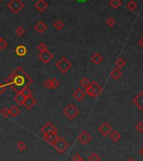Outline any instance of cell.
Here are the masks:
<instances>
[{
  "mask_svg": "<svg viewBox=\"0 0 143 161\" xmlns=\"http://www.w3.org/2000/svg\"><path fill=\"white\" fill-rule=\"evenodd\" d=\"M17 148H18V149L19 150V151H24L25 149H26V148H27V145H26V143H24V142H23V141H19V142H18V143H17Z\"/></svg>",
  "mask_w": 143,
  "mask_h": 161,
  "instance_id": "4dcf8cb0",
  "label": "cell"
},
{
  "mask_svg": "<svg viewBox=\"0 0 143 161\" xmlns=\"http://www.w3.org/2000/svg\"><path fill=\"white\" fill-rule=\"evenodd\" d=\"M15 33L18 36H23L25 34V30L23 26H18L15 30Z\"/></svg>",
  "mask_w": 143,
  "mask_h": 161,
  "instance_id": "f1b7e54d",
  "label": "cell"
},
{
  "mask_svg": "<svg viewBox=\"0 0 143 161\" xmlns=\"http://www.w3.org/2000/svg\"><path fill=\"white\" fill-rule=\"evenodd\" d=\"M127 161H136L134 159H132V158H130V159H128L127 160Z\"/></svg>",
  "mask_w": 143,
  "mask_h": 161,
  "instance_id": "ee69618b",
  "label": "cell"
},
{
  "mask_svg": "<svg viewBox=\"0 0 143 161\" xmlns=\"http://www.w3.org/2000/svg\"><path fill=\"white\" fill-rule=\"evenodd\" d=\"M2 1H3V0H0V3H1V2H2Z\"/></svg>",
  "mask_w": 143,
  "mask_h": 161,
  "instance_id": "bcb514c9",
  "label": "cell"
},
{
  "mask_svg": "<svg viewBox=\"0 0 143 161\" xmlns=\"http://www.w3.org/2000/svg\"><path fill=\"white\" fill-rule=\"evenodd\" d=\"M21 93L24 95V96L25 98H28V97H30V96H32V92H31V90L29 89V87H26V88L23 89L22 91H21Z\"/></svg>",
  "mask_w": 143,
  "mask_h": 161,
  "instance_id": "f546056e",
  "label": "cell"
},
{
  "mask_svg": "<svg viewBox=\"0 0 143 161\" xmlns=\"http://www.w3.org/2000/svg\"><path fill=\"white\" fill-rule=\"evenodd\" d=\"M46 28H47V26H46V24H45L43 21H39L37 24L35 25V29L36 30L37 32H39V33H43L45 30H46Z\"/></svg>",
  "mask_w": 143,
  "mask_h": 161,
  "instance_id": "ffe728a7",
  "label": "cell"
},
{
  "mask_svg": "<svg viewBox=\"0 0 143 161\" xmlns=\"http://www.w3.org/2000/svg\"><path fill=\"white\" fill-rule=\"evenodd\" d=\"M36 99H35L33 96H31L28 98L25 99V101L24 103V106H25L26 109H31L33 106H35V105L36 104Z\"/></svg>",
  "mask_w": 143,
  "mask_h": 161,
  "instance_id": "5bb4252c",
  "label": "cell"
},
{
  "mask_svg": "<svg viewBox=\"0 0 143 161\" xmlns=\"http://www.w3.org/2000/svg\"><path fill=\"white\" fill-rule=\"evenodd\" d=\"M121 76H122V72L117 68H114L110 72V77L114 80H118L119 78H121Z\"/></svg>",
  "mask_w": 143,
  "mask_h": 161,
  "instance_id": "ac0fdd59",
  "label": "cell"
},
{
  "mask_svg": "<svg viewBox=\"0 0 143 161\" xmlns=\"http://www.w3.org/2000/svg\"><path fill=\"white\" fill-rule=\"evenodd\" d=\"M64 23L61 21V20H56L55 23L53 24V26L55 29H56L57 30H61L64 27Z\"/></svg>",
  "mask_w": 143,
  "mask_h": 161,
  "instance_id": "83f0119b",
  "label": "cell"
},
{
  "mask_svg": "<svg viewBox=\"0 0 143 161\" xmlns=\"http://www.w3.org/2000/svg\"><path fill=\"white\" fill-rule=\"evenodd\" d=\"M78 140L82 145H87L92 141V135L87 131H83L79 133Z\"/></svg>",
  "mask_w": 143,
  "mask_h": 161,
  "instance_id": "9c48e42d",
  "label": "cell"
},
{
  "mask_svg": "<svg viewBox=\"0 0 143 161\" xmlns=\"http://www.w3.org/2000/svg\"><path fill=\"white\" fill-rule=\"evenodd\" d=\"M78 2H80V3H85L87 0H78Z\"/></svg>",
  "mask_w": 143,
  "mask_h": 161,
  "instance_id": "7bdbcfd3",
  "label": "cell"
},
{
  "mask_svg": "<svg viewBox=\"0 0 143 161\" xmlns=\"http://www.w3.org/2000/svg\"><path fill=\"white\" fill-rule=\"evenodd\" d=\"M102 92H103V88L101 87V85L96 81L91 82L89 86L85 88V93L93 98L98 97Z\"/></svg>",
  "mask_w": 143,
  "mask_h": 161,
  "instance_id": "7a4b0ae2",
  "label": "cell"
},
{
  "mask_svg": "<svg viewBox=\"0 0 143 161\" xmlns=\"http://www.w3.org/2000/svg\"><path fill=\"white\" fill-rule=\"evenodd\" d=\"M88 160H89V161H100L101 160V158H100V156L98 155V154H96V153H92V154L89 156Z\"/></svg>",
  "mask_w": 143,
  "mask_h": 161,
  "instance_id": "4316f807",
  "label": "cell"
},
{
  "mask_svg": "<svg viewBox=\"0 0 143 161\" xmlns=\"http://www.w3.org/2000/svg\"><path fill=\"white\" fill-rule=\"evenodd\" d=\"M72 67V63L66 57H62L61 58H60L56 63V68L62 73H66L68 70L71 69Z\"/></svg>",
  "mask_w": 143,
  "mask_h": 161,
  "instance_id": "3957f363",
  "label": "cell"
},
{
  "mask_svg": "<svg viewBox=\"0 0 143 161\" xmlns=\"http://www.w3.org/2000/svg\"><path fill=\"white\" fill-rule=\"evenodd\" d=\"M72 161H84V159L78 155V154H76V155L72 158Z\"/></svg>",
  "mask_w": 143,
  "mask_h": 161,
  "instance_id": "ab89813d",
  "label": "cell"
},
{
  "mask_svg": "<svg viewBox=\"0 0 143 161\" xmlns=\"http://www.w3.org/2000/svg\"><path fill=\"white\" fill-rule=\"evenodd\" d=\"M58 132V129L56 128V126H55L51 121H47L41 128V132L43 136L50 134V133H53V132Z\"/></svg>",
  "mask_w": 143,
  "mask_h": 161,
  "instance_id": "52a82bcc",
  "label": "cell"
},
{
  "mask_svg": "<svg viewBox=\"0 0 143 161\" xmlns=\"http://www.w3.org/2000/svg\"><path fill=\"white\" fill-rule=\"evenodd\" d=\"M98 131H99V132L101 134L102 136L107 137V136H109L110 134V132L113 131V128H112V126H111V125L109 122L104 121V122H103L101 125L99 126Z\"/></svg>",
  "mask_w": 143,
  "mask_h": 161,
  "instance_id": "ba28073f",
  "label": "cell"
},
{
  "mask_svg": "<svg viewBox=\"0 0 143 161\" xmlns=\"http://www.w3.org/2000/svg\"><path fill=\"white\" fill-rule=\"evenodd\" d=\"M0 112H1V114L3 115V116H4V117H5V118H8V117L9 116V115H10V114H9V109L6 107L4 108V109H3Z\"/></svg>",
  "mask_w": 143,
  "mask_h": 161,
  "instance_id": "8d00e7d4",
  "label": "cell"
},
{
  "mask_svg": "<svg viewBox=\"0 0 143 161\" xmlns=\"http://www.w3.org/2000/svg\"><path fill=\"white\" fill-rule=\"evenodd\" d=\"M138 44H139V46L141 47L142 48H143V37H142L140 40H139V42H138Z\"/></svg>",
  "mask_w": 143,
  "mask_h": 161,
  "instance_id": "60d3db41",
  "label": "cell"
},
{
  "mask_svg": "<svg viewBox=\"0 0 143 161\" xmlns=\"http://www.w3.org/2000/svg\"><path fill=\"white\" fill-rule=\"evenodd\" d=\"M91 62L93 63H94L95 65H99V64H100L102 62H103V57H102L101 55L99 53H94L92 57H91Z\"/></svg>",
  "mask_w": 143,
  "mask_h": 161,
  "instance_id": "d6986e66",
  "label": "cell"
},
{
  "mask_svg": "<svg viewBox=\"0 0 143 161\" xmlns=\"http://www.w3.org/2000/svg\"><path fill=\"white\" fill-rule=\"evenodd\" d=\"M25 97L24 96V95L21 93V92H19V93H17L15 96L14 97V101L16 102L17 104H18L19 106H24V103L25 101Z\"/></svg>",
  "mask_w": 143,
  "mask_h": 161,
  "instance_id": "2e32d148",
  "label": "cell"
},
{
  "mask_svg": "<svg viewBox=\"0 0 143 161\" xmlns=\"http://www.w3.org/2000/svg\"><path fill=\"white\" fill-rule=\"evenodd\" d=\"M44 86H45V88L47 89V90L52 89V87H51V79H50V78H48V79H46V80L44 82Z\"/></svg>",
  "mask_w": 143,
  "mask_h": 161,
  "instance_id": "74e56055",
  "label": "cell"
},
{
  "mask_svg": "<svg viewBox=\"0 0 143 161\" xmlns=\"http://www.w3.org/2000/svg\"><path fill=\"white\" fill-rule=\"evenodd\" d=\"M1 39H2V37H1V36H0V40H1Z\"/></svg>",
  "mask_w": 143,
  "mask_h": 161,
  "instance_id": "f6af8a7d",
  "label": "cell"
},
{
  "mask_svg": "<svg viewBox=\"0 0 143 161\" xmlns=\"http://www.w3.org/2000/svg\"><path fill=\"white\" fill-rule=\"evenodd\" d=\"M15 52L19 57H24L27 53V48L23 45H19L15 48Z\"/></svg>",
  "mask_w": 143,
  "mask_h": 161,
  "instance_id": "e0dca14e",
  "label": "cell"
},
{
  "mask_svg": "<svg viewBox=\"0 0 143 161\" xmlns=\"http://www.w3.org/2000/svg\"><path fill=\"white\" fill-rule=\"evenodd\" d=\"M7 90V85L4 83H0V95L4 94Z\"/></svg>",
  "mask_w": 143,
  "mask_h": 161,
  "instance_id": "f35d334b",
  "label": "cell"
},
{
  "mask_svg": "<svg viewBox=\"0 0 143 161\" xmlns=\"http://www.w3.org/2000/svg\"><path fill=\"white\" fill-rule=\"evenodd\" d=\"M72 96H73V97H74V98H75L78 101H81L82 100H84V98H85V96H86V93H85L82 89L78 88L77 90L73 93Z\"/></svg>",
  "mask_w": 143,
  "mask_h": 161,
  "instance_id": "4fadbf2b",
  "label": "cell"
},
{
  "mask_svg": "<svg viewBox=\"0 0 143 161\" xmlns=\"http://www.w3.org/2000/svg\"><path fill=\"white\" fill-rule=\"evenodd\" d=\"M136 129L138 132L142 133L143 132V121H139L136 125Z\"/></svg>",
  "mask_w": 143,
  "mask_h": 161,
  "instance_id": "d590c367",
  "label": "cell"
},
{
  "mask_svg": "<svg viewBox=\"0 0 143 161\" xmlns=\"http://www.w3.org/2000/svg\"><path fill=\"white\" fill-rule=\"evenodd\" d=\"M7 47H8V42H7L4 38H2V39L0 40V50L4 51V50H5Z\"/></svg>",
  "mask_w": 143,
  "mask_h": 161,
  "instance_id": "e575fe53",
  "label": "cell"
},
{
  "mask_svg": "<svg viewBox=\"0 0 143 161\" xmlns=\"http://www.w3.org/2000/svg\"><path fill=\"white\" fill-rule=\"evenodd\" d=\"M79 113H80V111L73 104H69L63 109V114L70 120L75 119L79 115Z\"/></svg>",
  "mask_w": 143,
  "mask_h": 161,
  "instance_id": "277c9868",
  "label": "cell"
},
{
  "mask_svg": "<svg viewBox=\"0 0 143 161\" xmlns=\"http://www.w3.org/2000/svg\"><path fill=\"white\" fill-rule=\"evenodd\" d=\"M54 58V55L49 50H46V51H45V52H40L39 54V58L40 60L43 63H50L52 58Z\"/></svg>",
  "mask_w": 143,
  "mask_h": 161,
  "instance_id": "30bf717a",
  "label": "cell"
},
{
  "mask_svg": "<svg viewBox=\"0 0 143 161\" xmlns=\"http://www.w3.org/2000/svg\"><path fill=\"white\" fill-rule=\"evenodd\" d=\"M126 8H127L130 11H134V10L137 8V3H136L134 0H130V1L127 3V4H126Z\"/></svg>",
  "mask_w": 143,
  "mask_h": 161,
  "instance_id": "d4e9b609",
  "label": "cell"
},
{
  "mask_svg": "<svg viewBox=\"0 0 143 161\" xmlns=\"http://www.w3.org/2000/svg\"><path fill=\"white\" fill-rule=\"evenodd\" d=\"M43 139L49 144L53 145L54 143L57 140V138L59 137V135L57 134V132H53V133H50L47 135L43 136Z\"/></svg>",
  "mask_w": 143,
  "mask_h": 161,
  "instance_id": "7c38bea8",
  "label": "cell"
},
{
  "mask_svg": "<svg viewBox=\"0 0 143 161\" xmlns=\"http://www.w3.org/2000/svg\"><path fill=\"white\" fill-rule=\"evenodd\" d=\"M7 6L14 14H17L24 8V4L21 0H11Z\"/></svg>",
  "mask_w": 143,
  "mask_h": 161,
  "instance_id": "8992f818",
  "label": "cell"
},
{
  "mask_svg": "<svg viewBox=\"0 0 143 161\" xmlns=\"http://www.w3.org/2000/svg\"><path fill=\"white\" fill-rule=\"evenodd\" d=\"M9 114L12 116L13 117H17L19 113V108L14 105L11 106V107L9 109Z\"/></svg>",
  "mask_w": 143,
  "mask_h": 161,
  "instance_id": "44dd1931",
  "label": "cell"
},
{
  "mask_svg": "<svg viewBox=\"0 0 143 161\" xmlns=\"http://www.w3.org/2000/svg\"><path fill=\"white\" fill-rule=\"evenodd\" d=\"M52 146L55 148V149L56 150V152L58 154L65 153L66 151L67 150V149L69 148V144L66 141L65 138H63V137H58L57 140L54 143Z\"/></svg>",
  "mask_w": 143,
  "mask_h": 161,
  "instance_id": "5b68a950",
  "label": "cell"
},
{
  "mask_svg": "<svg viewBox=\"0 0 143 161\" xmlns=\"http://www.w3.org/2000/svg\"><path fill=\"white\" fill-rule=\"evenodd\" d=\"M109 5L113 9H116L122 5V1L121 0H109Z\"/></svg>",
  "mask_w": 143,
  "mask_h": 161,
  "instance_id": "603a6c76",
  "label": "cell"
},
{
  "mask_svg": "<svg viewBox=\"0 0 143 161\" xmlns=\"http://www.w3.org/2000/svg\"><path fill=\"white\" fill-rule=\"evenodd\" d=\"M109 137H110V139L113 141V142H118L119 139L121 138V135L119 133V132L117 131H112L109 134Z\"/></svg>",
  "mask_w": 143,
  "mask_h": 161,
  "instance_id": "7402d4cb",
  "label": "cell"
},
{
  "mask_svg": "<svg viewBox=\"0 0 143 161\" xmlns=\"http://www.w3.org/2000/svg\"><path fill=\"white\" fill-rule=\"evenodd\" d=\"M90 84H91V81L89 80V78H83L79 81V84L82 87H84V88H87L88 86H89Z\"/></svg>",
  "mask_w": 143,
  "mask_h": 161,
  "instance_id": "484cf974",
  "label": "cell"
},
{
  "mask_svg": "<svg viewBox=\"0 0 143 161\" xmlns=\"http://www.w3.org/2000/svg\"><path fill=\"white\" fill-rule=\"evenodd\" d=\"M115 23H116L115 19L113 18V17H109L106 19V24H107L109 27H113V26H114Z\"/></svg>",
  "mask_w": 143,
  "mask_h": 161,
  "instance_id": "1f68e13d",
  "label": "cell"
},
{
  "mask_svg": "<svg viewBox=\"0 0 143 161\" xmlns=\"http://www.w3.org/2000/svg\"><path fill=\"white\" fill-rule=\"evenodd\" d=\"M51 87H52V89H56V88H57L60 85L59 81H58V79L56 77L52 78L51 79Z\"/></svg>",
  "mask_w": 143,
  "mask_h": 161,
  "instance_id": "d6a6232c",
  "label": "cell"
},
{
  "mask_svg": "<svg viewBox=\"0 0 143 161\" xmlns=\"http://www.w3.org/2000/svg\"><path fill=\"white\" fill-rule=\"evenodd\" d=\"M133 103L137 106V107L143 111V90L140 91L137 96L133 99Z\"/></svg>",
  "mask_w": 143,
  "mask_h": 161,
  "instance_id": "8fae6325",
  "label": "cell"
},
{
  "mask_svg": "<svg viewBox=\"0 0 143 161\" xmlns=\"http://www.w3.org/2000/svg\"><path fill=\"white\" fill-rule=\"evenodd\" d=\"M37 50L40 52H45V51H46L47 50V46L45 44V43H40L39 45H37Z\"/></svg>",
  "mask_w": 143,
  "mask_h": 161,
  "instance_id": "836d02e7",
  "label": "cell"
},
{
  "mask_svg": "<svg viewBox=\"0 0 143 161\" xmlns=\"http://www.w3.org/2000/svg\"><path fill=\"white\" fill-rule=\"evenodd\" d=\"M33 83L32 78L30 77L27 73L20 67L16 68L14 71L4 78V84L12 88V90L17 94L21 92L23 89L29 87Z\"/></svg>",
  "mask_w": 143,
  "mask_h": 161,
  "instance_id": "6da1fadb",
  "label": "cell"
},
{
  "mask_svg": "<svg viewBox=\"0 0 143 161\" xmlns=\"http://www.w3.org/2000/svg\"><path fill=\"white\" fill-rule=\"evenodd\" d=\"M125 59L123 58H119L118 59L115 61V66H116V68H119V69H120V68H123L125 66Z\"/></svg>",
  "mask_w": 143,
  "mask_h": 161,
  "instance_id": "cb8c5ba5",
  "label": "cell"
},
{
  "mask_svg": "<svg viewBox=\"0 0 143 161\" xmlns=\"http://www.w3.org/2000/svg\"><path fill=\"white\" fill-rule=\"evenodd\" d=\"M36 8L41 12L45 11L48 8V4L45 0H38L35 4Z\"/></svg>",
  "mask_w": 143,
  "mask_h": 161,
  "instance_id": "9a60e30c",
  "label": "cell"
},
{
  "mask_svg": "<svg viewBox=\"0 0 143 161\" xmlns=\"http://www.w3.org/2000/svg\"><path fill=\"white\" fill-rule=\"evenodd\" d=\"M139 153H140V155H142V157H143V147H142V149H140Z\"/></svg>",
  "mask_w": 143,
  "mask_h": 161,
  "instance_id": "b9f144b4",
  "label": "cell"
}]
</instances>
